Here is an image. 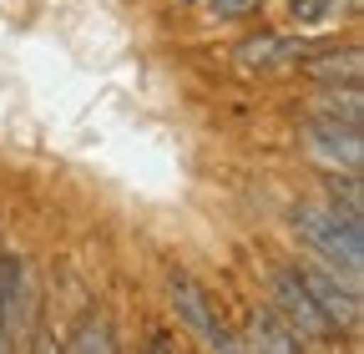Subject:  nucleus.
<instances>
[{
    "label": "nucleus",
    "mask_w": 364,
    "mask_h": 354,
    "mask_svg": "<svg viewBox=\"0 0 364 354\" xmlns=\"http://www.w3.org/2000/svg\"><path fill=\"white\" fill-rule=\"evenodd\" d=\"M289 228L299 233V243L309 248V258L329 263L334 274H344L349 284H364V223L329 203H294L289 208Z\"/></svg>",
    "instance_id": "1"
},
{
    "label": "nucleus",
    "mask_w": 364,
    "mask_h": 354,
    "mask_svg": "<svg viewBox=\"0 0 364 354\" xmlns=\"http://www.w3.org/2000/svg\"><path fill=\"white\" fill-rule=\"evenodd\" d=\"M263 284H268V299H273V314H279L304 344H324L334 339V324L324 319V309L314 304L299 263H263Z\"/></svg>",
    "instance_id": "2"
},
{
    "label": "nucleus",
    "mask_w": 364,
    "mask_h": 354,
    "mask_svg": "<svg viewBox=\"0 0 364 354\" xmlns=\"http://www.w3.org/2000/svg\"><path fill=\"white\" fill-rule=\"evenodd\" d=\"M167 304H172V314H177V324L188 329L203 349H243V339L228 329L223 319H218V309L208 304V294H203V284L188 274V269H167Z\"/></svg>",
    "instance_id": "3"
},
{
    "label": "nucleus",
    "mask_w": 364,
    "mask_h": 354,
    "mask_svg": "<svg viewBox=\"0 0 364 354\" xmlns=\"http://www.w3.org/2000/svg\"><path fill=\"white\" fill-rule=\"evenodd\" d=\"M294 263H299V274H304L314 304L324 309V319L334 324V334H339V329H344V334H359V324H364V299H359V289H364V284H349L344 274H334L329 263H318V258H294Z\"/></svg>",
    "instance_id": "4"
},
{
    "label": "nucleus",
    "mask_w": 364,
    "mask_h": 354,
    "mask_svg": "<svg viewBox=\"0 0 364 354\" xmlns=\"http://www.w3.org/2000/svg\"><path fill=\"white\" fill-rule=\"evenodd\" d=\"M309 152H314V162H324L329 172H359V162H364L359 127L334 122V117L318 112V117L309 122Z\"/></svg>",
    "instance_id": "5"
},
{
    "label": "nucleus",
    "mask_w": 364,
    "mask_h": 354,
    "mask_svg": "<svg viewBox=\"0 0 364 354\" xmlns=\"http://www.w3.org/2000/svg\"><path fill=\"white\" fill-rule=\"evenodd\" d=\"M26 319H31V279H26V263H21V253L0 248V329L11 334V344L26 329Z\"/></svg>",
    "instance_id": "6"
},
{
    "label": "nucleus",
    "mask_w": 364,
    "mask_h": 354,
    "mask_svg": "<svg viewBox=\"0 0 364 354\" xmlns=\"http://www.w3.org/2000/svg\"><path fill=\"white\" fill-rule=\"evenodd\" d=\"M299 66H304V76L309 81H318V86H359V76H364V51L354 46H324V51H304L299 56Z\"/></svg>",
    "instance_id": "7"
},
{
    "label": "nucleus",
    "mask_w": 364,
    "mask_h": 354,
    "mask_svg": "<svg viewBox=\"0 0 364 354\" xmlns=\"http://www.w3.org/2000/svg\"><path fill=\"white\" fill-rule=\"evenodd\" d=\"M243 349H268V354H299L304 349V339L273 314V304L263 309V304H253L248 309V339H243Z\"/></svg>",
    "instance_id": "8"
},
{
    "label": "nucleus",
    "mask_w": 364,
    "mask_h": 354,
    "mask_svg": "<svg viewBox=\"0 0 364 354\" xmlns=\"http://www.w3.org/2000/svg\"><path fill=\"white\" fill-rule=\"evenodd\" d=\"M304 51H309L304 36H273V31H263V36H243L238 41V61L243 66H289Z\"/></svg>",
    "instance_id": "9"
},
{
    "label": "nucleus",
    "mask_w": 364,
    "mask_h": 354,
    "mask_svg": "<svg viewBox=\"0 0 364 354\" xmlns=\"http://www.w3.org/2000/svg\"><path fill=\"white\" fill-rule=\"evenodd\" d=\"M324 203L364 223V193H359V172H329V177H324Z\"/></svg>",
    "instance_id": "10"
},
{
    "label": "nucleus",
    "mask_w": 364,
    "mask_h": 354,
    "mask_svg": "<svg viewBox=\"0 0 364 354\" xmlns=\"http://www.w3.org/2000/svg\"><path fill=\"white\" fill-rule=\"evenodd\" d=\"M71 354H91V349H117V334H112V324L107 319H86V329H76L71 334V344H66Z\"/></svg>",
    "instance_id": "11"
},
{
    "label": "nucleus",
    "mask_w": 364,
    "mask_h": 354,
    "mask_svg": "<svg viewBox=\"0 0 364 354\" xmlns=\"http://www.w3.org/2000/svg\"><path fill=\"white\" fill-rule=\"evenodd\" d=\"M289 16L299 26H318V21L339 16V0H289Z\"/></svg>",
    "instance_id": "12"
},
{
    "label": "nucleus",
    "mask_w": 364,
    "mask_h": 354,
    "mask_svg": "<svg viewBox=\"0 0 364 354\" xmlns=\"http://www.w3.org/2000/svg\"><path fill=\"white\" fill-rule=\"evenodd\" d=\"M263 0H208V11L218 16V21H238V16H248V11H258Z\"/></svg>",
    "instance_id": "13"
},
{
    "label": "nucleus",
    "mask_w": 364,
    "mask_h": 354,
    "mask_svg": "<svg viewBox=\"0 0 364 354\" xmlns=\"http://www.w3.org/2000/svg\"><path fill=\"white\" fill-rule=\"evenodd\" d=\"M6 349H11V334H6V329H0V354H6Z\"/></svg>",
    "instance_id": "14"
},
{
    "label": "nucleus",
    "mask_w": 364,
    "mask_h": 354,
    "mask_svg": "<svg viewBox=\"0 0 364 354\" xmlns=\"http://www.w3.org/2000/svg\"><path fill=\"white\" fill-rule=\"evenodd\" d=\"M177 6H208V0H177Z\"/></svg>",
    "instance_id": "15"
}]
</instances>
